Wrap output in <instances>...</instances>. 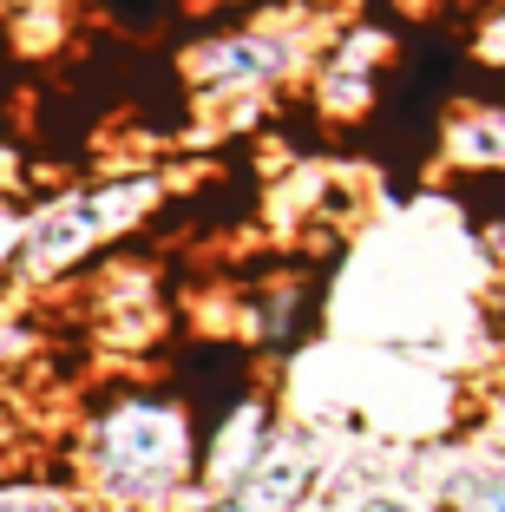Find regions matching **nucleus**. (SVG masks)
<instances>
[{
  "mask_svg": "<svg viewBox=\"0 0 505 512\" xmlns=\"http://www.w3.org/2000/svg\"><path fill=\"white\" fill-rule=\"evenodd\" d=\"M466 506H473V512H505V453L486 460V467H473V480H466Z\"/></svg>",
  "mask_w": 505,
  "mask_h": 512,
  "instance_id": "5",
  "label": "nucleus"
},
{
  "mask_svg": "<svg viewBox=\"0 0 505 512\" xmlns=\"http://www.w3.org/2000/svg\"><path fill=\"white\" fill-rule=\"evenodd\" d=\"M0 512H73V506L53 493H0Z\"/></svg>",
  "mask_w": 505,
  "mask_h": 512,
  "instance_id": "7",
  "label": "nucleus"
},
{
  "mask_svg": "<svg viewBox=\"0 0 505 512\" xmlns=\"http://www.w3.org/2000/svg\"><path fill=\"white\" fill-rule=\"evenodd\" d=\"M92 486L119 506H158L191 473V421L178 401H119L92 427Z\"/></svg>",
  "mask_w": 505,
  "mask_h": 512,
  "instance_id": "1",
  "label": "nucleus"
},
{
  "mask_svg": "<svg viewBox=\"0 0 505 512\" xmlns=\"http://www.w3.org/2000/svg\"><path fill=\"white\" fill-rule=\"evenodd\" d=\"M446 151L460 165H505V112H466L446 132Z\"/></svg>",
  "mask_w": 505,
  "mask_h": 512,
  "instance_id": "4",
  "label": "nucleus"
},
{
  "mask_svg": "<svg viewBox=\"0 0 505 512\" xmlns=\"http://www.w3.org/2000/svg\"><path fill=\"white\" fill-rule=\"evenodd\" d=\"M138 197H151V184H125V191L112 184V191H99V197H73L66 211H46L40 224H33V237H27V270L33 276L66 270L92 237H105L112 224H125V217L145 211Z\"/></svg>",
  "mask_w": 505,
  "mask_h": 512,
  "instance_id": "2",
  "label": "nucleus"
},
{
  "mask_svg": "<svg viewBox=\"0 0 505 512\" xmlns=\"http://www.w3.org/2000/svg\"><path fill=\"white\" fill-rule=\"evenodd\" d=\"M479 60H505V14L492 27H479Z\"/></svg>",
  "mask_w": 505,
  "mask_h": 512,
  "instance_id": "8",
  "label": "nucleus"
},
{
  "mask_svg": "<svg viewBox=\"0 0 505 512\" xmlns=\"http://www.w3.org/2000/svg\"><path fill=\"white\" fill-rule=\"evenodd\" d=\"M296 66V40L289 33H256V40H210L197 53V79L204 92H243V86H269Z\"/></svg>",
  "mask_w": 505,
  "mask_h": 512,
  "instance_id": "3",
  "label": "nucleus"
},
{
  "mask_svg": "<svg viewBox=\"0 0 505 512\" xmlns=\"http://www.w3.org/2000/svg\"><path fill=\"white\" fill-rule=\"evenodd\" d=\"M342 512H427L414 493H387V486H374V493H361V499H348Z\"/></svg>",
  "mask_w": 505,
  "mask_h": 512,
  "instance_id": "6",
  "label": "nucleus"
}]
</instances>
